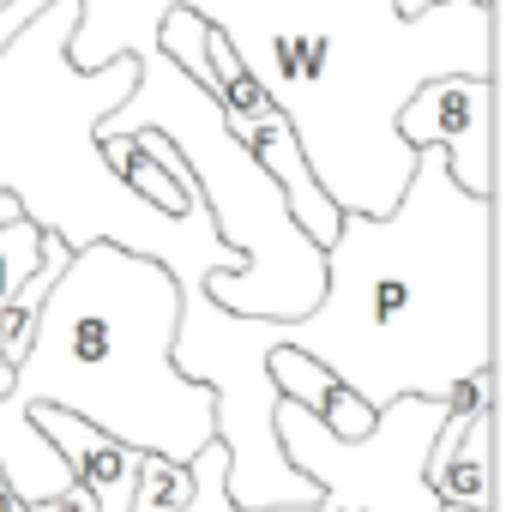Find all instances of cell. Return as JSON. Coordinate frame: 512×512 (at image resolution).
Masks as SVG:
<instances>
[{"instance_id":"6da1fadb","label":"cell","mask_w":512,"mask_h":512,"mask_svg":"<svg viewBox=\"0 0 512 512\" xmlns=\"http://www.w3.org/2000/svg\"><path fill=\"white\" fill-rule=\"evenodd\" d=\"M199 13L247 79L290 121L314 181L338 211L386 217L410 187L416 151L398 109L422 79H494V7L440 0L404 19L392 0H79L73 67L151 55L163 13Z\"/></svg>"},{"instance_id":"7a4b0ae2","label":"cell","mask_w":512,"mask_h":512,"mask_svg":"<svg viewBox=\"0 0 512 512\" xmlns=\"http://www.w3.org/2000/svg\"><path fill=\"white\" fill-rule=\"evenodd\" d=\"M320 260V302L272 320V338L314 356L368 410L446 398L464 374L494 368V193H464L434 145L416 151L386 217H338Z\"/></svg>"},{"instance_id":"3957f363","label":"cell","mask_w":512,"mask_h":512,"mask_svg":"<svg viewBox=\"0 0 512 512\" xmlns=\"http://www.w3.org/2000/svg\"><path fill=\"white\" fill-rule=\"evenodd\" d=\"M73 31L79 0H49L0 49V193L19 205V217H31L73 253L91 241H115L139 260H157L175 290L193 296L211 272H235L241 253L217 241L211 211L169 217L115 175L97 121L139 85V55H121L109 67H73Z\"/></svg>"},{"instance_id":"277c9868","label":"cell","mask_w":512,"mask_h":512,"mask_svg":"<svg viewBox=\"0 0 512 512\" xmlns=\"http://www.w3.org/2000/svg\"><path fill=\"white\" fill-rule=\"evenodd\" d=\"M181 320V290L157 260L91 241L79 247L37 308L13 392L37 410H67L133 452L187 464L217 440L211 392L187 380L169 356Z\"/></svg>"},{"instance_id":"5b68a950","label":"cell","mask_w":512,"mask_h":512,"mask_svg":"<svg viewBox=\"0 0 512 512\" xmlns=\"http://www.w3.org/2000/svg\"><path fill=\"white\" fill-rule=\"evenodd\" d=\"M145 127L175 145V157L187 163V175L211 211L217 241L241 253L235 272L205 278V296L247 320H302L326 284L320 241L290 217L278 181L235 145V133L217 121L211 97L163 49L139 55V85L97 121V139L145 133Z\"/></svg>"},{"instance_id":"8992f818","label":"cell","mask_w":512,"mask_h":512,"mask_svg":"<svg viewBox=\"0 0 512 512\" xmlns=\"http://www.w3.org/2000/svg\"><path fill=\"white\" fill-rule=\"evenodd\" d=\"M284 458L314 482L308 506H272V512H434L440 500L422 482V458L434 428L446 422V398H392L374 410V428L362 440H338L314 410L278 398L272 410Z\"/></svg>"},{"instance_id":"52a82bcc","label":"cell","mask_w":512,"mask_h":512,"mask_svg":"<svg viewBox=\"0 0 512 512\" xmlns=\"http://www.w3.org/2000/svg\"><path fill=\"white\" fill-rule=\"evenodd\" d=\"M157 49L211 97V109H217V121L235 133V145L278 181L290 217L326 247L344 211L326 199V187L314 181V169H308V157H302V145H296V133H290V121L272 109V97H266L260 85L247 79V67L229 55V43H223L199 13L175 7V13H163V25H157Z\"/></svg>"},{"instance_id":"ba28073f","label":"cell","mask_w":512,"mask_h":512,"mask_svg":"<svg viewBox=\"0 0 512 512\" xmlns=\"http://www.w3.org/2000/svg\"><path fill=\"white\" fill-rule=\"evenodd\" d=\"M398 139L410 151L434 145L464 193H494V79H422L398 109Z\"/></svg>"},{"instance_id":"9c48e42d","label":"cell","mask_w":512,"mask_h":512,"mask_svg":"<svg viewBox=\"0 0 512 512\" xmlns=\"http://www.w3.org/2000/svg\"><path fill=\"white\" fill-rule=\"evenodd\" d=\"M422 482L440 506L494 512V410H470V416L446 410V422L428 440Z\"/></svg>"},{"instance_id":"30bf717a","label":"cell","mask_w":512,"mask_h":512,"mask_svg":"<svg viewBox=\"0 0 512 512\" xmlns=\"http://www.w3.org/2000/svg\"><path fill=\"white\" fill-rule=\"evenodd\" d=\"M31 416H37V428L55 440V452L67 458L73 482L97 500V512H127V506H133V482H139V458H145V452H133V446L109 440L103 428H91V422H79V416H67V410H49V404H37Z\"/></svg>"},{"instance_id":"8fae6325","label":"cell","mask_w":512,"mask_h":512,"mask_svg":"<svg viewBox=\"0 0 512 512\" xmlns=\"http://www.w3.org/2000/svg\"><path fill=\"white\" fill-rule=\"evenodd\" d=\"M0 476H7V488H13L25 506L55 500V494L73 488L67 458H61L55 440L37 428V416H31V404H25L19 392L0 398Z\"/></svg>"},{"instance_id":"7c38bea8","label":"cell","mask_w":512,"mask_h":512,"mask_svg":"<svg viewBox=\"0 0 512 512\" xmlns=\"http://www.w3.org/2000/svg\"><path fill=\"white\" fill-rule=\"evenodd\" d=\"M187 494H193V470L175 464V458L145 452V458H139V482H133V506H127V512H181Z\"/></svg>"},{"instance_id":"4fadbf2b","label":"cell","mask_w":512,"mask_h":512,"mask_svg":"<svg viewBox=\"0 0 512 512\" xmlns=\"http://www.w3.org/2000/svg\"><path fill=\"white\" fill-rule=\"evenodd\" d=\"M37 260H43V229L31 217H7L0 223V308H13V296L25 290Z\"/></svg>"},{"instance_id":"5bb4252c","label":"cell","mask_w":512,"mask_h":512,"mask_svg":"<svg viewBox=\"0 0 512 512\" xmlns=\"http://www.w3.org/2000/svg\"><path fill=\"white\" fill-rule=\"evenodd\" d=\"M187 470H193V494H187L181 512H235V506H229V488H223V470H229L223 440H205V446L187 458Z\"/></svg>"},{"instance_id":"9a60e30c","label":"cell","mask_w":512,"mask_h":512,"mask_svg":"<svg viewBox=\"0 0 512 512\" xmlns=\"http://www.w3.org/2000/svg\"><path fill=\"white\" fill-rule=\"evenodd\" d=\"M320 422H326L338 440H362V434L374 428V410H368L350 386H338V380H332V392H326V404H320Z\"/></svg>"},{"instance_id":"2e32d148","label":"cell","mask_w":512,"mask_h":512,"mask_svg":"<svg viewBox=\"0 0 512 512\" xmlns=\"http://www.w3.org/2000/svg\"><path fill=\"white\" fill-rule=\"evenodd\" d=\"M25 512H97V500L73 482L67 494H55V500H37V506H25Z\"/></svg>"},{"instance_id":"e0dca14e","label":"cell","mask_w":512,"mask_h":512,"mask_svg":"<svg viewBox=\"0 0 512 512\" xmlns=\"http://www.w3.org/2000/svg\"><path fill=\"white\" fill-rule=\"evenodd\" d=\"M392 7H398L404 19H416V13H428V7H440V0H392ZM482 7H494V0H482Z\"/></svg>"},{"instance_id":"ac0fdd59","label":"cell","mask_w":512,"mask_h":512,"mask_svg":"<svg viewBox=\"0 0 512 512\" xmlns=\"http://www.w3.org/2000/svg\"><path fill=\"white\" fill-rule=\"evenodd\" d=\"M0 512H25V500H19V494L7 488V476H0Z\"/></svg>"},{"instance_id":"d6986e66","label":"cell","mask_w":512,"mask_h":512,"mask_svg":"<svg viewBox=\"0 0 512 512\" xmlns=\"http://www.w3.org/2000/svg\"><path fill=\"white\" fill-rule=\"evenodd\" d=\"M7 217H19V205H13L7 193H0V223H7Z\"/></svg>"}]
</instances>
